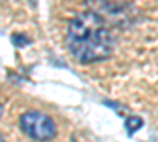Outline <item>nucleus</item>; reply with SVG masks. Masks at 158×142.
<instances>
[{
  "label": "nucleus",
  "mask_w": 158,
  "mask_h": 142,
  "mask_svg": "<svg viewBox=\"0 0 158 142\" xmlns=\"http://www.w3.org/2000/svg\"><path fill=\"white\" fill-rule=\"evenodd\" d=\"M0 142H5V140H3V137H2V136H0Z\"/></svg>",
  "instance_id": "39448f33"
},
{
  "label": "nucleus",
  "mask_w": 158,
  "mask_h": 142,
  "mask_svg": "<svg viewBox=\"0 0 158 142\" xmlns=\"http://www.w3.org/2000/svg\"><path fill=\"white\" fill-rule=\"evenodd\" d=\"M67 46L79 62H98L112 54L114 36L97 13L84 11L68 25Z\"/></svg>",
  "instance_id": "f257e3e1"
},
{
  "label": "nucleus",
  "mask_w": 158,
  "mask_h": 142,
  "mask_svg": "<svg viewBox=\"0 0 158 142\" xmlns=\"http://www.w3.org/2000/svg\"><path fill=\"white\" fill-rule=\"evenodd\" d=\"M21 128L22 131L38 142H46L51 140L56 136V125L48 117L46 114H41L38 111H29L24 115H21Z\"/></svg>",
  "instance_id": "f03ea898"
},
{
  "label": "nucleus",
  "mask_w": 158,
  "mask_h": 142,
  "mask_svg": "<svg viewBox=\"0 0 158 142\" xmlns=\"http://www.w3.org/2000/svg\"><path fill=\"white\" fill-rule=\"evenodd\" d=\"M142 125H144L142 119L135 117V115H131V117H128V119L125 120V128H127V133H128L130 136H133Z\"/></svg>",
  "instance_id": "7ed1b4c3"
},
{
  "label": "nucleus",
  "mask_w": 158,
  "mask_h": 142,
  "mask_svg": "<svg viewBox=\"0 0 158 142\" xmlns=\"http://www.w3.org/2000/svg\"><path fill=\"white\" fill-rule=\"evenodd\" d=\"M11 40H13V44L18 46V47L25 46V44H29V43H30V41H29V38L25 36V35H22V33H15V35L11 36Z\"/></svg>",
  "instance_id": "20e7f679"
},
{
  "label": "nucleus",
  "mask_w": 158,
  "mask_h": 142,
  "mask_svg": "<svg viewBox=\"0 0 158 142\" xmlns=\"http://www.w3.org/2000/svg\"><path fill=\"white\" fill-rule=\"evenodd\" d=\"M0 115H2V104H0Z\"/></svg>",
  "instance_id": "423d86ee"
}]
</instances>
